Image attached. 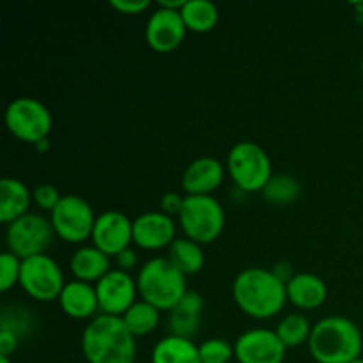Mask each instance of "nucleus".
Wrapping results in <instances>:
<instances>
[{
    "instance_id": "nucleus-10",
    "label": "nucleus",
    "mask_w": 363,
    "mask_h": 363,
    "mask_svg": "<svg viewBox=\"0 0 363 363\" xmlns=\"http://www.w3.org/2000/svg\"><path fill=\"white\" fill-rule=\"evenodd\" d=\"M50 222L59 238L69 243H82L92 236L96 216L91 204L80 195H62L50 213Z\"/></svg>"
},
{
    "instance_id": "nucleus-7",
    "label": "nucleus",
    "mask_w": 363,
    "mask_h": 363,
    "mask_svg": "<svg viewBox=\"0 0 363 363\" xmlns=\"http://www.w3.org/2000/svg\"><path fill=\"white\" fill-rule=\"evenodd\" d=\"M55 230L50 218L38 213H27L11 222L6 229V241L9 252L23 259L41 255L52 245Z\"/></svg>"
},
{
    "instance_id": "nucleus-35",
    "label": "nucleus",
    "mask_w": 363,
    "mask_h": 363,
    "mask_svg": "<svg viewBox=\"0 0 363 363\" xmlns=\"http://www.w3.org/2000/svg\"><path fill=\"white\" fill-rule=\"evenodd\" d=\"M116 262H117V268L123 269V272L130 273V269H133L138 262V255L133 248L128 247L126 250H123L121 254L116 255Z\"/></svg>"
},
{
    "instance_id": "nucleus-38",
    "label": "nucleus",
    "mask_w": 363,
    "mask_h": 363,
    "mask_svg": "<svg viewBox=\"0 0 363 363\" xmlns=\"http://www.w3.org/2000/svg\"><path fill=\"white\" fill-rule=\"evenodd\" d=\"M0 363H13L9 360V357H0Z\"/></svg>"
},
{
    "instance_id": "nucleus-36",
    "label": "nucleus",
    "mask_w": 363,
    "mask_h": 363,
    "mask_svg": "<svg viewBox=\"0 0 363 363\" xmlns=\"http://www.w3.org/2000/svg\"><path fill=\"white\" fill-rule=\"evenodd\" d=\"M272 272H273V275H275L277 279L282 280L284 284H287L294 275H296V273H293V266H291V262H287V261L277 262V264L272 268Z\"/></svg>"
},
{
    "instance_id": "nucleus-31",
    "label": "nucleus",
    "mask_w": 363,
    "mask_h": 363,
    "mask_svg": "<svg viewBox=\"0 0 363 363\" xmlns=\"http://www.w3.org/2000/svg\"><path fill=\"white\" fill-rule=\"evenodd\" d=\"M60 199H62V195H60L59 190L50 183L38 184V186L34 188V191H32V201H34L39 208L50 213L55 209V206L59 204Z\"/></svg>"
},
{
    "instance_id": "nucleus-16",
    "label": "nucleus",
    "mask_w": 363,
    "mask_h": 363,
    "mask_svg": "<svg viewBox=\"0 0 363 363\" xmlns=\"http://www.w3.org/2000/svg\"><path fill=\"white\" fill-rule=\"evenodd\" d=\"M223 169L222 162L213 156H199L184 169L181 186L186 195H211L222 184Z\"/></svg>"
},
{
    "instance_id": "nucleus-39",
    "label": "nucleus",
    "mask_w": 363,
    "mask_h": 363,
    "mask_svg": "<svg viewBox=\"0 0 363 363\" xmlns=\"http://www.w3.org/2000/svg\"><path fill=\"white\" fill-rule=\"evenodd\" d=\"M350 363H363V358L360 357V358H357V360H353V362H350Z\"/></svg>"
},
{
    "instance_id": "nucleus-13",
    "label": "nucleus",
    "mask_w": 363,
    "mask_h": 363,
    "mask_svg": "<svg viewBox=\"0 0 363 363\" xmlns=\"http://www.w3.org/2000/svg\"><path fill=\"white\" fill-rule=\"evenodd\" d=\"M92 245L106 255H117L133 241V220L121 211H105L96 218Z\"/></svg>"
},
{
    "instance_id": "nucleus-8",
    "label": "nucleus",
    "mask_w": 363,
    "mask_h": 363,
    "mask_svg": "<svg viewBox=\"0 0 363 363\" xmlns=\"http://www.w3.org/2000/svg\"><path fill=\"white\" fill-rule=\"evenodd\" d=\"M6 124L11 133L25 142L46 140L52 130V113L35 98H16L7 105Z\"/></svg>"
},
{
    "instance_id": "nucleus-6",
    "label": "nucleus",
    "mask_w": 363,
    "mask_h": 363,
    "mask_svg": "<svg viewBox=\"0 0 363 363\" xmlns=\"http://www.w3.org/2000/svg\"><path fill=\"white\" fill-rule=\"evenodd\" d=\"M227 169L238 188L245 191H262L272 179V160L259 144L238 142L227 156Z\"/></svg>"
},
{
    "instance_id": "nucleus-3",
    "label": "nucleus",
    "mask_w": 363,
    "mask_h": 363,
    "mask_svg": "<svg viewBox=\"0 0 363 363\" xmlns=\"http://www.w3.org/2000/svg\"><path fill=\"white\" fill-rule=\"evenodd\" d=\"M308 351L318 363H350L360 358V328L342 315H328L312 326Z\"/></svg>"
},
{
    "instance_id": "nucleus-17",
    "label": "nucleus",
    "mask_w": 363,
    "mask_h": 363,
    "mask_svg": "<svg viewBox=\"0 0 363 363\" xmlns=\"http://www.w3.org/2000/svg\"><path fill=\"white\" fill-rule=\"evenodd\" d=\"M202 308H204V298L197 291H186L176 307L169 312L170 335L194 339L201 328Z\"/></svg>"
},
{
    "instance_id": "nucleus-30",
    "label": "nucleus",
    "mask_w": 363,
    "mask_h": 363,
    "mask_svg": "<svg viewBox=\"0 0 363 363\" xmlns=\"http://www.w3.org/2000/svg\"><path fill=\"white\" fill-rule=\"evenodd\" d=\"M21 259L13 252H2L0 255V291L6 293L14 284H20Z\"/></svg>"
},
{
    "instance_id": "nucleus-26",
    "label": "nucleus",
    "mask_w": 363,
    "mask_h": 363,
    "mask_svg": "<svg viewBox=\"0 0 363 363\" xmlns=\"http://www.w3.org/2000/svg\"><path fill=\"white\" fill-rule=\"evenodd\" d=\"M275 332L277 335H279V339L286 344V347H294L300 346V344L303 342H308L312 333V326L303 314L293 312V314H287L286 318L279 323Z\"/></svg>"
},
{
    "instance_id": "nucleus-21",
    "label": "nucleus",
    "mask_w": 363,
    "mask_h": 363,
    "mask_svg": "<svg viewBox=\"0 0 363 363\" xmlns=\"http://www.w3.org/2000/svg\"><path fill=\"white\" fill-rule=\"evenodd\" d=\"M69 268L77 280H84L89 284L101 280L112 269L110 268V255H106L94 245L78 248L71 255Z\"/></svg>"
},
{
    "instance_id": "nucleus-37",
    "label": "nucleus",
    "mask_w": 363,
    "mask_h": 363,
    "mask_svg": "<svg viewBox=\"0 0 363 363\" xmlns=\"http://www.w3.org/2000/svg\"><path fill=\"white\" fill-rule=\"evenodd\" d=\"M186 4V0H160L158 6L160 7H167V9H174V11H181Z\"/></svg>"
},
{
    "instance_id": "nucleus-25",
    "label": "nucleus",
    "mask_w": 363,
    "mask_h": 363,
    "mask_svg": "<svg viewBox=\"0 0 363 363\" xmlns=\"http://www.w3.org/2000/svg\"><path fill=\"white\" fill-rule=\"evenodd\" d=\"M121 318H123L124 325L128 326V330H130L135 337L147 335V333H151L152 330L158 326L160 308L147 303L145 300H138L135 301Z\"/></svg>"
},
{
    "instance_id": "nucleus-23",
    "label": "nucleus",
    "mask_w": 363,
    "mask_h": 363,
    "mask_svg": "<svg viewBox=\"0 0 363 363\" xmlns=\"http://www.w3.org/2000/svg\"><path fill=\"white\" fill-rule=\"evenodd\" d=\"M169 259L184 275H195L204 266V252L190 238H176L169 247Z\"/></svg>"
},
{
    "instance_id": "nucleus-34",
    "label": "nucleus",
    "mask_w": 363,
    "mask_h": 363,
    "mask_svg": "<svg viewBox=\"0 0 363 363\" xmlns=\"http://www.w3.org/2000/svg\"><path fill=\"white\" fill-rule=\"evenodd\" d=\"M18 342H20V339L14 333L7 332V330H0V357L13 354L16 351Z\"/></svg>"
},
{
    "instance_id": "nucleus-32",
    "label": "nucleus",
    "mask_w": 363,
    "mask_h": 363,
    "mask_svg": "<svg viewBox=\"0 0 363 363\" xmlns=\"http://www.w3.org/2000/svg\"><path fill=\"white\" fill-rule=\"evenodd\" d=\"M160 204H162V211L165 215L179 216L184 204V197L181 194H177V191H167V194L162 195V202Z\"/></svg>"
},
{
    "instance_id": "nucleus-20",
    "label": "nucleus",
    "mask_w": 363,
    "mask_h": 363,
    "mask_svg": "<svg viewBox=\"0 0 363 363\" xmlns=\"http://www.w3.org/2000/svg\"><path fill=\"white\" fill-rule=\"evenodd\" d=\"M32 194L25 183L14 177H4L0 181V222L7 223L27 215Z\"/></svg>"
},
{
    "instance_id": "nucleus-15",
    "label": "nucleus",
    "mask_w": 363,
    "mask_h": 363,
    "mask_svg": "<svg viewBox=\"0 0 363 363\" xmlns=\"http://www.w3.org/2000/svg\"><path fill=\"white\" fill-rule=\"evenodd\" d=\"M176 223L163 211H147L133 220V241L145 250L170 247L176 240Z\"/></svg>"
},
{
    "instance_id": "nucleus-9",
    "label": "nucleus",
    "mask_w": 363,
    "mask_h": 363,
    "mask_svg": "<svg viewBox=\"0 0 363 363\" xmlns=\"http://www.w3.org/2000/svg\"><path fill=\"white\" fill-rule=\"evenodd\" d=\"M20 286L34 300L53 301L59 300L66 282L55 259L41 254L21 261Z\"/></svg>"
},
{
    "instance_id": "nucleus-11",
    "label": "nucleus",
    "mask_w": 363,
    "mask_h": 363,
    "mask_svg": "<svg viewBox=\"0 0 363 363\" xmlns=\"http://www.w3.org/2000/svg\"><path fill=\"white\" fill-rule=\"evenodd\" d=\"M286 350V344L279 339L277 332L254 328L238 337L234 342V358L240 363H282Z\"/></svg>"
},
{
    "instance_id": "nucleus-22",
    "label": "nucleus",
    "mask_w": 363,
    "mask_h": 363,
    "mask_svg": "<svg viewBox=\"0 0 363 363\" xmlns=\"http://www.w3.org/2000/svg\"><path fill=\"white\" fill-rule=\"evenodd\" d=\"M151 363H201L199 346L194 340L169 333L152 347Z\"/></svg>"
},
{
    "instance_id": "nucleus-41",
    "label": "nucleus",
    "mask_w": 363,
    "mask_h": 363,
    "mask_svg": "<svg viewBox=\"0 0 363 363\" xmlns=\"http://www.w3.org/2000/svg\"><path fill=\"white\" fill-rule=\"evenodd\" d=\"M362 105H363V99H362Z\"/></svg>"
},
{
    "instance_id": "nucleus-40",
    "label": "nucleus",
    "mask_w": 363,
    "mask_h": 363,
    "mask_svg": "<svg viewBox=\"0 0 363 363\" xmlns=\"http://www.w3.org/2000/svg\"><path fill=\"white\" fill-rule=\"evenodd\" d=\"M362 73H363V57H362Z\"/></svg>"
},
{
    "instance_id": "nucleus-4",
    "label": "nucleus",
    "mask_w": 363,
    "mask_h": 363,
    "mask_svg": "<svg viewBox=\"0 0 363 363\" xmlns=\"http://www.w3.org/2000/svg\"><path fill=\"white\" fill-rule=\"evenodd\" d=\"M142 300L160 311H172L186 293V275L170 262L169 257L149 259L137 277Z\"/></svg>"
},
{
    "instance_id": "nucleus-1",
    "label": "nucleus",
    "mask_w": 363,
    "mask_h": 363,
    "mask_svg": "<svg viewBox=\"0 0 363 363\" xmlns=\"http://www.w3.org/2000/svg\"><path fill=\"white\" fill-rule=\"evenodd\" d=\"M82 353L89 363H135V335L119 315H94L82 333Z\"/></svg>"
},
{
    "instance_id": "nucleus-18",
    "label": "nucleus",
    "mask_w": 363,
    "mask_h": 363,
    "mask_svg": "<svg viewBox=\"0 0 363 363\" xmlns=\"http://www.w3.org/2000/svg\"><path fill=\"white\" fill-rule=\"evenodd\" d=\"M59 303L62 311L74 319L92 318L99 308L96 287L92 284L77 279L66 282L59 296Z\"/></svg>"
},
{
    "instance_id": "nucleus-33",
    "label": "nucleus",
    "mask_w": 363,
    "mask_h": 363,
    "mask_svg": "<svg viewBox=\"0 0 363 363\" xmlns=\"http://www.w3.org/2000/svg\"><path fill=\"white\" fill-rule=\"evenodd\" d=\"M110 6L124 14H137L147 9L151 2L149 0H110Z\"/></svg>"
},
{
    "instance_id": "nucleus-24",
    "label": "nucleus",
    "mask_w": 363,
    "mask_h": 363,
    "mask_svg": "<svg viewBox=\"0 0 363 363\" xmlns=\"http://www.w3.org/2000/svg\"><path fill=\"white\" fill-rule=\"evenodd\" d=\"M186 28L194 32H209L218 23V7L211 0H186L181 9Z\"/></svg>"
},
{
    "instance_id": "nucleus-19",
    "label": "nucleus",
    "mask_w": 363,
    "mask_h": 363,
    "mask_svg": "<svg viewBox=\"0 0 363 363\" xmlns=\"http://www.w3.org/2000/svg\"><path fill=\"white\" fill-rule=\"evenodd\" d=\"M287 300L300 308H318L328 296V287L314 273H296L286 284Z\"/></svg>"
},
{
    "instance_id": "nucleus-2",
    "label": "nucleus",
    "mask_w": 363,
    "mask_h": 363,
    "mask_svg": "<svg viewBox=\"0 0 363 363\" xmlns=\"http://www.w3.org/2000/svg\"><path fill=\"white\" fill-rule=\"evenodd\" d=\"M233 296L238 307L255 319H268L279 314L287 301L286 284L272 269L247 268L234 279Z\"/></svg>"
},
{
    "instance_id": "nucleus-29",
    "label": "nucleus",
    "mask_w": 363,
    "mask_h": 363,
    "mask_svg": "<svg viewBox=\"0 0 363 363\" xmlns=\"http://www.w3.org/2000/svg\"><path fill=\"white\" fill-rule=\"evenodd\" d=\"M201 363H229L234 358V346L225 339H208L199 346Z\"/></svg>"
},
{
    "instance_id": "nucleus-5",
    "label": "nucleus",
    "mask_w": 363,
    "mask_h": 363,
    "mask_svg": "<svg viewBox=\"0 0 363 363\" xmlns=\"http://www.w3.org/2000/svg\"><path fill=\"white\" fill-rule=\"evenodd\" d=\"M177 218L186 238L199 245L215 241L225 225V211L213 195H184L183 209Z\"/></svg>"
},
{
    "instance_id": "nucleus-28",
    "label": "nucleus",
    "mask_w": 363,
    "mask_h": 363,
    "mask_svg": "<svg viewBox=\"0 0 363 363\" xmlns=\"http://www.w3.org/2000/svg\"><path fill=\"white\" fill-rule=\"evenodd\" d=\"M32 326H34V318H32L30 311L25 308L23 305H6L0 314V330H7V332L14 333L18 339L30 333Z\"/></svg>"
},
{
    "instance_id": "nucleus-14",
    "label": "nucleus",
    "mask_w": 363,
    "mask_h": 363,
    "mask_svg": "<svg viewBox=\"0 0 363 363\" xmlns=\"http://www.w3.org/2000/svg\"><path fill=\"white\" fill-rule=\"evenodd\" d=\"M184 34L186 23L181 16V11L167 7H156L145 25V39L156 52H170L177 48L183 43Z\"/></svg>"
},
{
    "instance_id": "nucleus-27",
    "label": "nucleus",
    "mask_w": 363,
    "mask_h": 363,
    "mask_svg": "<svg viewBox=\"0 0 363 363\" xmlns=\"http://www.w3.org/2000/svg\"><path fill=\"white\" fill-rule=\"evenodd\" d=\"M298 195H300V183L287 174L273 176L262 188V197L272 204H291Z\"/></svg>"
},
{
    "instance_id": "nucleus-12",
    "label": "nucleus",
    "mask_w": 363,
    "mask_h": 363,
    "mask_svg": "<svg viewBox=\"0 0 363 363\" xmlns=\"http://www.w3.org/2000/svg\"><path fill=\"white\" fill-rule=\"evenodd\" d=\"M94 287L101 314L121 318L137 301L135 300L138 293L137 280H133L130 273L119 268L110 269L101 280L96 282Z\"/></svg>"
}]
</instances>
